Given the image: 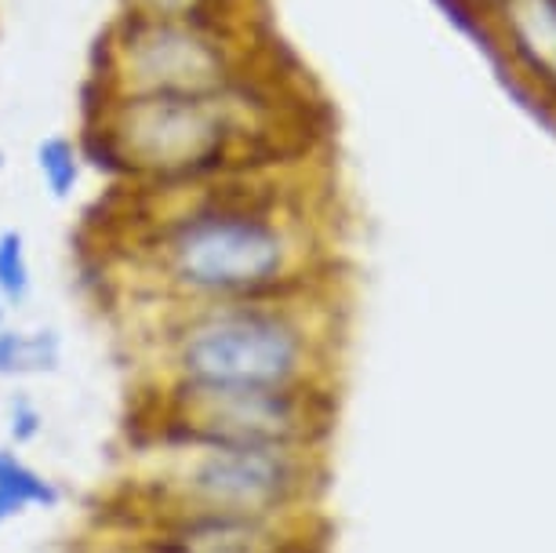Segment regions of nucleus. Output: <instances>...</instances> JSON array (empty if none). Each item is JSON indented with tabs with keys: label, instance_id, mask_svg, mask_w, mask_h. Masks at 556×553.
<instances>
[{
	"label": "nucleus",
	"instance_id": "nucleus-1",
	"mask_svg": "<svg viewBox=\"0 0 556 553\" xmlns=\"http://www.w3.org/2000/svg\"><path fill=\"white\" fill-rule=\"evenodd\" d=\"M269 172L167 190L161 212L131 223L121 259L161 306L280 299L309 291L317 237Z\"/></svg>",
	"mask_w": 556,
	"mask_h": 553
},
{
	"label": "nucleus",
	"instance_id": "nucleus-2",
	"mask_svg": "<svg viewBox=\"0 0 556 553\" xmlns=\"http://www.w3.org/2000/svg\"><path fill=\"white\" fill-rule=\"evenodd\" d=\"M285 102L262 88L229 99L91 96L80 150L88 168L135 193L190 190L244 172H269L285 150Z\"/></svg>",
	"mask_w": 556,
	"mask_h": 553
},
{
	"label": "nucleus",
	"instance_id": "nucleus-3",
	"mask_svg": "<svg viewBox=\"0 0 556 553\" xmlns=\"http://www.w3.org/2000/svg\"><path fill=\"white\" fill-rule=\"evenodd\" d=\"M306 296L156 306L142 350L150 386L175 390H291L320 386L324 328Z\"/></svg>",
	"mask_w": 556,
	"mask_h": 553
},
{
	"label": "nucleus",
	"instance_id": "nucleus-4",
	"mask_svg": "<svg viewBox=\"0 0 556 553\" xmlns=\"http://www.w3.org/2000/svg\"><path fill=\"white\" fill-rule=\"evenodd\" d=\"M248 18H182L121 8L96 45L91 96L229 99L269 85Z\"/></svg>",
	"mask_w": 556,
	"mask_h": 553
},
{
	"label": "nucleus",
	"instance_id": "nucleus-5",
	"mask_svg": "<svg viewBox=\"0 0 556 553\" xmlns=\"http://www.w3.org/2000/svg\"><path fill=\"white\" fill-rule=\"evenodd\" d=\"M128 488V525L153 517H291L317 481L299 448H178Z\"/></svg>",
	"mask_w": 556,
	"mask_h": 553
},
{
	"label": "nucleus",
	"instance_id": "nucleus-6",
	"mask_svg": "<svg viewBox=\"0 0 556 553\" xmlns=\"http://www.w3.org/2000/svg\"><path fill=\"white\" fill-rule=\"evenodd\" d=\"M135 444L178 448H299L313 452L331 430V398L320 386L291 390H175L150 386Z\"/></svg>",
	"mask_w": 556,
	"mask_h": 553
},
{
	"label": "nucleus",
	"instance_id": "nucleus-7",
	"mask_svg": "<svg viewBox=\"0 0 556 553\" xmlns=\"http://www.w3.org/2000/svg\"><path fill=\"white\" fill-rule=\"evenodd\" d=\"M124 539L150 553H299L291 517H153Z\"/></svg>",
	"mask_w": 556,
	"mask_h": 553
},
{
	"label": "nucleus",
	"instance_id": "nucleus-8",
	"mask_svg": "<svg viewBox=\"0 0 556 553\" xmlns=\"http://www.w3.org/2000/svg\"><path fill=\"white\" fill-rule=\"evenodd\" d=\"M491 23L523 77L556 96V0H491Z\"/></svg>",
	"mask_w": 556,
	"mask_h": 553
},
{
	"label": "nucleus",
	"instance_id": "nucleus-9",
	"mask_svg": "<svg viewBox=\"0 0 556 553\" xmlns=\"http://www.w3.org/2000/svg\"><path fill=\"white\" fill-rule=\"evenodd\" d=\"M62 503V488L45 469H37L18 448H0V528L26 517L29 510H55Z\"/></svg>",
	"mask_w": 556,
	"mask_h": 553
},
{
	"label": "nucleus",
	"instance_id": "nucleus-10",
	"mask_svg": "<svg viewBox=\"0 0 556 553\" xmlns=\"http://www.w3.org/2000/svg\"><path fill=\"white\" fill-rule=\"evenodd\" d=\"M62 353H66V342H62L59 328L0 325V379L18 382V379L55 375Z\"/></svg>",
	"mask_w": 556,
	"mask_h": 553
},
{
	"label": "nucleus",
	"instance_id": "nucleus-11",
	"mask_svg": "<svg viewBox=\"0 0 556 553\" xmlns=\"http://www.w3.org/2000/svg\"><path fill=\"white\" fill-rule=\"evenodd\" d=\"M34 164H37L40 183H45V193L59 204L73 201V193H77L84 183V172H88L80 139L77 135H62V131L45 135V139L37 142Z\"/></svg>",
	"mask_w": 556,
	"mask_h": 553
},
{
	"label": "nucleus",
	"instance_id": "nucleus-12",
	"mask_svg": "<svg viewBox=\"0 0 556 553\" xmlns=\"http://www.w3.org/2000/svg\"><path fill=\"white\" fill-rule=\"evenodd\" d=\"M34 296V263L29 241L18 226L0 229V299L8 310H23Z\"/></svg>",
	"mask_w": 556,
	"mask_h": 553
},
{
	"label": "nucleus",
	"instance_id": "nucleus-13",
	"mask_svg": "<svg viewBox=\"0 0 556 553\" xmlns=\"http://www.w3.org/2000/svg\"><path fill=\"white\" fill-rule=\"evenodd\" d=\"M131 12L182 15V18H248V0H124Z\"/></svg>",
	"mask_w": 556,
	"mask_h": 553
},
{
	"label": "nucleus",
	"instance_id": "nucleus-14",
	"mask_svg": "<svg viewBox=\"0 0 556 553\" xmlns=\"http://www.w3.org/2000/svg\"><path fill=\"white\" fill-rule=\"evenodd\" d=\"M45 409L37 404L34 393L26 390H15L8 393L4 401V430H8V441L12 448H26V444H37L40 433H45Z\"/></svg>",
	"mask_w": 556,
	"mask_h": 553
},
{
	"label": "nucleus",
	"instance_id": "nucleus-15",
	"mask_svg": "<svg viewBox=\"0 0 556 553\" xmlns=\"http://www.w3.org/2000/svg\"><path fill=\"white\" fill-rule=\"evenodd\" d=\"M96 553H150V550H142V546H135L131 539H110V542H102V546Z\"/></svg>",
	"mask_w": 556,
	"mask_h": 553
},
{
	"label": "nucleus",
	"instance_id": "nucleus-16",
	"mask_svg": "<svg viewBox=\"0 0 556 553\" xmlns=\"http://www.w3.org/2000/svg\"><path fill=\"white\" fill-rule=\"evenodd\" d=\"M0 325H8V306H4V299H0Z\"/></svg>",
	"mask_w": 556,
	"mask_h": 553
},
{
	"label": "nucleus",
	"instance_id": "nucleus-17",
	"mask_svg": "<svg viewBox=\"0 0 556 553\" xmlns=\"http://www.w3.org/2000/svg\"><path fill=\"white\" fill-rule=\"evenodd\" d=\"M4 168H8V156H4V150H0V179H4Z\"/></svg>",
	"mask_w": 556,
	"mask_h": 553
},
{
	"label": "nucleus",
	"instance_id": "nucleus-18",
	"mask_svg": "<svg viewBox=\"0 0 556 553\" xmlns=\"http://www.w3.org/2000/svg\"><path fill=\"white\" fill-rule=\"evenodd\" d=\"M484 4H491V0H484Z\"/></svg>",
	"mask_w": 556,
	"mask_h": 553
}]
</instances>
